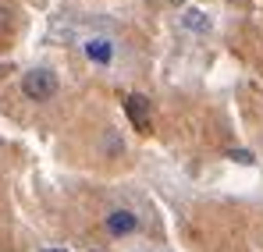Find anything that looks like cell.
I'll list each match as a JSON object with an SVG mask.
<instances>
[{
    "label": "cell",
    "mask_w": 263,
    "mask_h": 252,
    "mask_svg": "<svg viewBox=\"0 0 263 252\" xmlns=\"http://www.w3.org/2000/svg\"><path fill=\"white\" fill-rule=\"evenodd\" d=\"M86 57H89V61H96V64H110L114 46H110L107 40H89L86 43Z\"/></svg>",
    "instance_id": "277c9868"
},
{
    "label": "cell",
    "mask_w": 263,
    "mask_h": 252,
    "mask_svg": "<svg viewBox=\"0 0 263 252\" xmlns=\"http://www.w3.org/2000/svg\"><path fill=\"white\" fill-rule=\"evenodd\" d=\"M46 252H50V249H46Z\"/></svg>",
    "instance_id": "9c48e42d"
},
{
    "label": "cell",
    "mask_w": 263,
    "mask_h": 252,
    "mask_svg": "<svg viewBox=\"0 0 263 252\" xmlns=\"http://www.w3.org/2000/svg\"><path fill=\"white\" fill-rule=\"evenodd\" d=\"M57 75L50 71V68H29L25 75H22V92L29 96V100H36V103H43V100H53L57 96Z\"/></svg>",
    "instance_id": "6da1fadb"
},
{
    "label": "cell",
    "mask_w": 263,
    "mask_h": 252,
    "mask_svg": "<svg viewBox=\"0 0 263 252\" xmlns=\"http://www.w3.org/2000/svg\"><path fill=\"white\" fill-rule=\"evenodd\" d=\"M185 25H189V29H199V32H203V29H206L210 22H206V18H199V11H189V14H185Z\"/></svg>",
    "instance_id": "8992f818"
},
{
    "label": "cell",
    "mask_w": 263,
    "mask_h": 252,
    "mask_svg": "<svg viewBox=\"0 0 263 252\" xmlns=\"http://www.w3.org/2000/svg\"><path fill=\"white\" fill-rule=\"evenodd\" d=\"M7 25H11V11H7V7H0V32H4Z\"/></svg>",
    "instance_id": "ba28073f"
},
{
    "label": "cell",
    "mask_w": 263,
    "mask_h": 252,
    "mask_svg": "<svg viewBox=\"0 0 263 252\" xmlns=\"http://www.w3.org/2000/svg\"><path fill=\"white\" fill-rule=\"evenodd\" d=\"M231 160H238V164H253V157H249L246 149H235V153H231Z\"/></svg>",
    "instance_id": "52a82bcc"
},
{
    "label": "cell",
    "mask_w": 263,
    "mask_h": 252,
    "mask_svg": "<svg viewBox=\"0 0 263 252\" xmlns=\"http://www.w3.org/2000/svg\"><path fill=\"white\" fill-rule=\"evenodd\" d=\"M125 114H128V121L139 128V131H146V128H149V100L139 96V92H132L128 100H125Z\"/></svg>",
    "instance_id": "3957f363"
},
{
    "label": "cell",
    "mask_w": 263,
    "mask_h": 252,
    "mask_svg": "<svg viewBox=\"0 0 263 252\" xmlns=\"http://www.w3.org/2000/svg\"><path fill=\"white\" fill-rule=\"evenodd\" d=\"M103 227H107L114 238H125V235H135V231H139V217L132 210H110L103 217Z\"/></svg>",
    "instance_id": "7a4b0ae2"
},
{
    "label": "cell",
    "mask_w": 263,
    "mask_h": 252,
    "mask_svg": "<svg viewBox=\"0 0 263 252\" xmlns=\"http://www.w3.org/2000/svg\"><path fill=\"white\" fill-rule=\"evenodd\" d=\"M103 146H107V149H110L114 157H118V153H125V142H121V139H118V135L110 131V128L103 131Z\"/></svg>",
    "instance_id": "5b68a950"
}]
</instances>
